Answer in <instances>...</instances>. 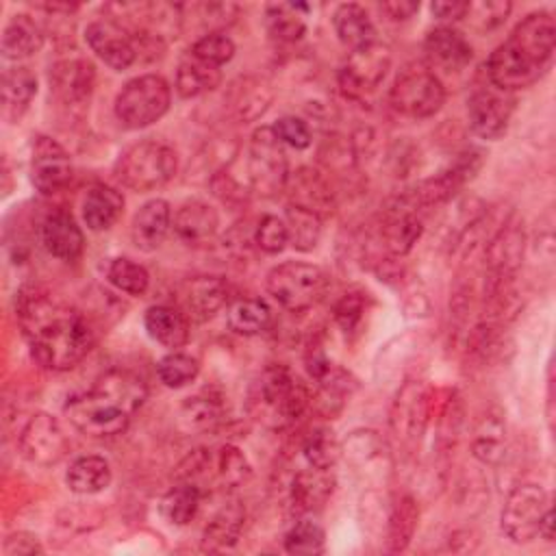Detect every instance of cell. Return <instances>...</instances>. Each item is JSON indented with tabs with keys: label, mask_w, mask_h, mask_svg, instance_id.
Segmentation results:
<instances>
[{
	"label": "cell",
	"mask_w": 556,
	"mask_h": 556,
	"mask_svg": "<svg viewBox=\"0 0 556 556\" xmlns=\"http://www.w3.org/2000/svg\"><path fill=\"white\" fill-rule=\"evenodd\" d=\"M15 315L33 358L46 369H72L93 345L87 319L41 287H24L17 293Z\"/></svg>",
	"instance_id": "6da1fadb"
},
{
	"label": "cell",
	"mask_w": 556,
	"mask_h": 556,
	"mask_svg": "<svg viewBox=\"0 0 556 556\" xmlns=\"http://www.w3.org/2000/svg\"><path fill=\"white\" fill-rule=\"evenodd\" d=\"M146 395L148 387L139 374L109 369L89 391L67 397L63 413L78 432L91 439H109L128 428Z\"/></svg>",
	"instance_id": "7a4b0ae2"
},
{
	"label": "cell",
	"mask_w": 556,
	"mask_h": 556,
	"mask_svg": "<svg viewBox=\"0 0 556 556\" xmlns=\"http://www.w3.org/2000/svg\"><path fill=\"white\" fill-rule=\"evenodd\" d=\"M556 48V22L547 11L526 15L486 59V78L513 93L534 85L552 63Z\"/></svg>",
	"instance_id": "3957f363"
},
{
	"label": "cell",
	"mask_w": 556,
	"mask_h": 556,
	"mask_svg": "<svg viewBox=\"0 0 556 556\" xmlns=\"http://www.w3.org/2000/svg\"><path fill=\"white\" fill-rule=\"evenodd\" d=\"M308 406V389L285 365L267 367L252 384L248 397L250 415L271 430L289 428Z\"/></svg>",
	"instance_id": "277c9868"
},
{
	"label": "cell",
	"mask_w": 556,
	"mask_h": 556,
	"mask_svg": "<svg viewBox=\"0 0 556 556\" xmlns=\"http://www.w3.org/2000/svg\"><path fill=\"white\" fill-rule=\"evenodd\" d=\"M328 276L319 265L302 261H285L269 269L265 278L267 293L291 313L313 308L328 291Z\"/></svg>",
	"instance_id": "5b68a950"
},
{
	"label": "cell",
	"mask_w": 556,
	"mask_h": 556,
	"mask_svg": "<svg viewBox=\"0 0 556 556\" xmlns=\"http://www.w3.org/2000/svg\"><path fill=\"white\" fill-rule=\"evenodd\" d=\"M178 159L174 148L156 139H143L126 148L115 165L119 182L132 191H152L169 182Z\"/></svg>",
	"instance_id": "8992f818"
},
{
	"label": "cell",
	"mask_w": 556,
	"mask_h": 556,
	"mask_svg": "<svg viewBox=\"0 0 556 556\" xmlns=\"http://www.w3.org/2000/svg\"><path fill=\"white\" fill-rule=\"evenodd\" d=\"M445 102L441 78L426 63H408L389 89V104L404 117H432Z\"/></svg>",
	"instance_id": "52a82bcc"
},
{
	"label": "cell",
	"mask_w": 556,
	"mask_h": 556,
	"mask_svg": "<svg viewBox=\"0 0 556 556\" xmlns=\"http://www.w3.org/2000/svg\"><path fill=\"white\" fill-rule=\"evenodd\" d=\"M172 102V89L159 74H143L128 80L115 98L117 119L132 130L161 119Z\"/></svg>",
	"instance_id": "ba28073f"
},
{
	"label": "cell",
	"mask_w": 556,
	"mask_h": 556,
	"mask_svg": "<svg viewBox=\"0 0 556 556\" xmlns=\"http://www.w3.org/2000/svg\"><path fill=\"white\" fill-rule=\"evenodd\" d=\"M248 178L252 191L263 198H271L287 187V154L282 141L276 137L271 126H261L250 137Z\"/></svg>",
	"instance_id": "9c48e42d"
},
{
	"label": "cell",
	"mask_w": 556,
	"mask_h": 556,
	"mask_svg": "<svg viewBox=\"0 0 556 556\" xmlns=\"http://www.w3.org/2000/svg\"><path fill=\"white\" fill-rule=\"evenodd\" d=\"M552 510L549 495L541 484H517L504 500L500 526L513 543H530L541 534L545 515Z\"/></svg>",
	"instance_id": "30bf717a"
},
{
	"label": "cell",
	"mask_w": 556,
	"mask_h": 556,
	"mask_svg": "<svg viewBox=\"0 0 556 556\" xmlns=\"http://www.w3.org/2000/svg\"><path fill=\"white\" fill-rule=\"evenodd\" d=\"M432 413V389L417 378H408L400 384L391 410L389 426L400 445L413 450L426 434Z\"/></svg>",
	"instance_id": "8fae6325"
},
{
	"label": "cell",
	"mask_w": 556,
	"mask_h": 556,
	"mask_svg": "<svg viewBox=\"0 0 556 556\" xmlns=\"http://www.w3.org/2000/svg\"><path fill=\"white\" fill-rule=\"evenodd\" d=\"M391 67V52L382 43H371L358 50H352L341 65L337 80L345 98L361 100L384 80Z\"/></svg>",
	"instance_id": "7c38bea8"
},
{
	"label": "cell",
	"mask_w": 556,
	"mask_h": 556,
	"mask_svg": "<svg viewBox=\"0 0 556 556\" xmlns=\"http://www.w3.org/2000/svg\"><path fill=\"white\" fill-rule=\"evenodd\" d=\"M22 456L39 467H52L70 452V441L56 417L50 413H35L17 437Z\"/></svg>",
	"instance_id": "4fadbf2b"
},
{
	"label": "cell",
	"mask_w": 556,
	"mask_h": 556,
	"mask_svg": "<svg viewBox=\"0 0 556 556\" xmlns=\"http://www.w3.org/2000/svg\"><path fill=\"white\" fill-rule=\"evenodd\" d=\"M341 456L367 482H384L393 467L391 450L376 430L350 432L341 443Z\"/></svg>",
	"instance_id": "5bb4252c"
},
{
	"label": "cell",
	"mask_w": 556,
	"mask_h": 556,
	"mask_svg": "<svg viewBox=\"0 0 556 556\" xmlns=\"http://www.w3.org/2000/svg\"><path fill=\"white\" fill-rule=\"evenodd\" d=\"M515 98L508 91L497 89L489 83L476 87L467 102V117L471 130L482 139H500L510 122Z\"/></svg>",
	"instance_id": "9a60e30c"
},
{
	"label": "cell",
	"mask_w": 556,
	"mask_h": 556,
	"mask_svg": "<svg viewBox=\"0 0 556 556\" xmlns=\"http://www.w3.org/2000/svg\"><path fill=\"white\" fill-rule=\"evenodd\" d=\"M30 180L43 195L61 191L72 180V161L61 143L39 135L30 154Z\"/></svg>",
	"instance_id": "2e32d148"
},
{
	"label": "cell",
	"mask_w": 556,
	"mask_h": 556,
	"mask_svg": "<svg viewBox=\"0 0 556 556\" xmlns=\"http://www.w3.org/2000/svg\"><path fill=\"white\" fill-rule=\"evenodd\" d=\"M85 39H87V46L96 52V56L117 72L130 67L139 52L132 35L124 26H119L113 17L93 20L85 28Z\"/></svg>",
	"instance_id": "e0dca14e"
},
{
	"label": "cell",
	"mask_w": 556,
	"mask_h": 556,
	"mask_svg": "<svg viewBox=\"0 0 556 556\" xmlns=\"http://www.w3.org/2000/svg\"><path fill=\"white\" fill-rule=\"evenodd\" d=\"M50 93L67 104L78 106L89 100L96 83V67L85 59H63L50 67Z\"/></svg>",
	"instance_id": "ac0fdd59"
},
{
	"label": "cell",
	"mask_w": 556,
	"mask_h": 556,
	"mask_svg": "<svg viewBox=\"0 0 556 556\" xmlns=\"http://www.w3.org/2000/svg\"><path fill=\"white\" fill-rule=\"evenodd\" d=\"M426 65L439 72H460L469 65L473 50L469 41L452 26H437L424 39Z\"/></svg>",
	"instance_id": "d6986e66"
},
{
	"label": "cell",
	"mask_w": 556,
	"mask_h": 556,
	"mask_svg": "<svg viewBox=\"0 0 556 556\" xmlns=\"http://www.w3.org/2000/svg\"><path fill=\"white\" fill-rule=\"evenodd\" d=\"M228 302V287L219 276H195L178 287V308L195 321L211 319Z\"/></svg>",
	"instance_id": "ffe728a7"
},
{
	"label": "cell",
	"mask_w": 556,
	"mask_h": 556,
	"mask_svg": "<svg viewBox=\"0 0 556 556\" xmlns=\"http://www.w3.org/2000/svg\"><path fill=\"white\" fill-rule=\"evenodd\" d=\"M172 228L185 245L200 248L213 241V237L217 235L219 215L215 206L204 200H187L178 206Z\"/></svg>",
	"instance_id": "44dd1931"
},
{
	"label": "cell",
	"mask_w": 556,
	"mask_h": 556,
	"mask_svg": "<svg viewBox=\"0 0 556 556\" xmlns=\"http://www.w3.org/2000/svg\"><path fill=\"white\" fill-rule=\"evenodd\" d=\"M169 228H172L169 202L154 198L141 204V208L135 213L130 224V239L139 250L152 252L165 241Z\"/></svg>",
	"instance_id": "7402d4cb"
},
{
	"label": "cell",
	"mask_w": 556,
	"mask_h": 556,
	"mask_svg": "<svg viewBox=\"0 0 556 556\" xmlns=\"http://www.w3.org/2000/svg\"><path fill=\"white\" fill-rule=\"evenodd\" d=\"M41 243L54 258L74 261L80 256L85 239L72 213L52 211L41 224Z\"/></svg>",
	"instance_id": "603a6c76"
},
{
	"label": "cell",
	"mask_w": 556,
	"mask_h": 556,
	"mask_svg": "<svg viewBox=\"0 0 556 556\" xmlns=\"http://www.w3.org/2000/svg\"><path fill=\"white\" fill-rule=\"evenodd\" d=\"M334 473L330 469L311 467L300 469L291 480V506L298 513H313L321 508L334 491Z\"/></svg>",
	"instance_id": "cb8c5ba5"
},
{
	"label": "cell",
	"mask_w": 556,
	"mask_h": 556,
	"mask_svg": "<svg viewBox=\"0 0 556 556\" xmlns=\"http://www.w3.org/2000/svg\"><path fill=\"white\" fill-rule=\"evenodd\" d=\"M143 326L156 343L172 352H176L189 341V317L178 306H150L143 315Z\"/></svg>",
	"instance_id": "d4e9b609"
},
{
	"label": "cell",
	"mask_w": 556,
	"mask_h": 556,
	"mask_svg": "<svg viewBox=\"0 0 556 556\" xmlns=\"http://www.w3.org/2000/svg\"><path fill=\"white\" fill-rule=\"evenodd\" d=\"M269 102L271 89L263 78L256 76L237 78L226 96V104L239 122H252L261 117L269 109Z\"/></svg>",
	"instance_id": "484cf974"
},
{
	"label": "cell",
	"mask_w": 556,
	"mask_h": 556,
	"mask_svg": "<svg viewBox=\"0 0 556 556\" xmlns=\"http://www.w3.org/2000/svg\"><path fill=\"white\" fill-rule=\"evenodd\" d=\"M332 26L339 41L352 50L376 43V26L365 11V7L356 2H343L332 13Z\"/></svg>",
	"instance_id": "4316f807"
},
{
	"label": "cell",
	"mask_w": 556,
	"mask_h": 556,
	"mask_svg": "<svg viewBox=\"0 0 556 556\" xmlns=\"http://www.w3.org/2000/svg\"><path fill=\"white\" fill-rule=\"evenodd\" d=\"M424 226L415 208L397 202L382 228V245L393 256H404L413 250Z\"/></svg>",
	"instance_id": "83f0119b"
},
{
	"label": "cell",
	"mask_w": 556,
	"mask_h": 556,
	"mask_svg": "<svg viewBox=\"0 0 556 556\" xmlns=\"http://www.w3.org/2000/svg\"><path fill=\"white\" fill-rule=\"evenodd\" d=\"M43 46L41 26L26 13L13 15L2 30V56L11 61L28 59Z\"/></svg>",
	"instance_id": "f1b7e54d"
},
{
	"label": "cell",
	"mask_w": 556,
	"mask_h": 556,
	"mask_svg": "<svg viewBox=\"0 0 556 556\" xmlns=\"http://www.w3.org/2000/svg\"><path fill=\"white\" fill-rule=\"evenodd\" d=\"M124 211V198L117 189L106 185H96L87 191L83 200V219L89 230L100 232L111 228Z\"/></svg>",
	"instance_id": "f546056e"
},
{
	"label": "cell",
	"mask_w": 556,
	"mask_h": 556,
	"mask_svg": "<svg viewBox=\"0 0 556 556\" xmlns=\"http://www.w3.org/2000/svg\"><path fill=\"white\" fill-rule=\"evenodd\" d=\"M243 521H245V508H243L241 500L235 497V500L226 502L206 523L204 545L213 547V549L232 547L241 536Z\"/></svg>",
	"instance_id": "4dcf8cb0"
},
{
	"label": "cell",
	"mask_w": 556,
	"mask_h": 556,
	"mask_svg": "<svg viewBox=\"0 0 556 556\" xmlns=\"http://www.w3.org/2000/svg\"><path fill=\"white\" fill-rule=\"evenodd\" d=\"M419 521V506L410 495H400L387 513V545L389 552H404L413 541Z\"/></svg>",
	"instance_id": "1f68e13d"
},
{
	"label": "cell",
	"mask_w": 556,
	"mask_h": 556,
	"mask_svg": "<svg viewBox=\"0 0 556 556\" xmlns=\"http://www.w3.org/2000/svg\"><path fill=\"white\" fill-rule=\"evenodd\" d=\"M37 93V76L26 65L7 67L2 74V106L4 115L20 117Z\"/></svg>",
	"instance_id": "d6a6232c"
},
{
	"label": "cell",
	"mask_w": 556,
	"mask_h": 556,
	"mask_svg": "<svg viewBox=\"0 0 556 556\" xmlns=\"http://www.w3.org/2000/svg\"><path fill=\"white\" fill-rule=\"evenodd\" d=\"M65 482L70 491L78 495L100 493L111 484V465L106 458L96 454L80 456L70 465L65 473Z\"/></svg>",
	"instance_id": "836d02e7"
},
{
	"label": "cell",
	"mask_w": 556,
	"mask_h": 556,
	"mask_svg": "<svg viewBox=\"0 0 556 556\" xmlns=\"http://www.w3.org/2000/svg\"><path fill=\"white\" fill-rule=\"evenodd\" d=\"M352 389H354L352 376L332 365L317 380V391L315 395H311V406H315L324 417H334L345 406Z\"/></svg>",
	"instance_id": "e575fe53"
},
{
	"label": "cell",
	"mask_w": 556,
	"mask_h": 556,
	"mask_svg": "<svg viewBox=\"0 0 556 556\" xmlns=\"http://www.w3.org/2000/svg\"><path fill=\"white\" fill-rule=\"evenodd\" d=\"M200 500H202V489L193 482L180 480L161 497L159 513L172 526H187L195 517L200 508Z\"/></svg>",
	"instance_id": "d590c367"
},
{
	"label": "cell",
	"mask_w": 556,
	"mask_h": 556,
	"mask_svg": "<svg viewBox=\"0 0 556 556\" xmlns=\"http://www.w3.org/2000/svg\"><path fill=\"white\" fill-rule=\"evenodd\" d=\"M222 83V72L215 65H208L195 56H187L180 61L176 70V91L180 98H195Z\"/></svg>",
	"instance_id": "8d00e7d4"
},
{
	"label": "cell",
	"mask_w": 556,
	"mask_h": 556,
	"mask_svg": "<svg viewBox=\"0 0 556 556\" xmlns=\"http://www.w3.org/2000/svg\"><path fill=\"white\" fill-rule=\"evenodd\" d=\"M306 11H308L306 4H285V2L267 4L265 9L267 33L282 43H293L302 39V35L306 33V22H304Z\"/></svg>",
	"instance_id": "74e56055"
},
{
	"label": "cell",
	"mask_w": 556,
	"mask_h": 556,
	"mask_svg": "<svg viewBox=\"0 0 556 556\" xmlns=\"http://www.w3.org/2000/svg\"><path fill=\"white\" fill-rule=\"evenodd\" d=\"M269 319H271V311L258 298H241V300L230 302L226 308L228 328L243 337L263 332L267 328Z\"/></svg>",
	"instance_id": "f35d334b"
},
{
	"label": "cell",
	"mask_w": 556,
	"mask_h": 556,
	"mask_svg": "<svg viewBox=\"0 0 556 556\" xmlns=\"http://www.w3.org/2000/svg\"><path fill=\"white\" fill-rule=\"evenodd\" d=\"M222 400V395L208 389L193 397H187V402L180 408V421L187 430H213L224 415Z\"/></svg>",
	"instance_id": "ab89813d"
},
{
	"label": "cell",
	"mask_w": 556,
	"mask_h": 556,
	"mask_svg": "<svg viewBox=\"0 0 556 556\" xmlns=\"http://www.w3.org/2000/svg\"><path fill=\"white\" fill-rule=\"evenodd\" d=\"M285 224H287V232H289V243L295 250L308 252L319 243L321 215H317L304 206L289 204L285 211Z\"/></svg>",
	"instance_id": "60d3db41"
},
{
	"label": "cell",
	"mask_w": 556,
	"mask_h": 556,
	"mask_svg": "<svg viewBox=\"0 0 556 556\" xmlns=\"http://www.w3.org/2000/svg\"><path fill=\"white\" fill-rule=\"evenodd\" d=\"M211 460L215 465V478L224 489H237L252 476V465L237 445H222Z\"/></svg>",
	"instance_id": "b9f144b4"
},
{
	"label": "cell",
	"mask_w": 556,
	"mask_h": 556,
	"mask_svg": "<svg viewBox=\"0 0 556 556\" xmlns=\"http://www.w3.org/2000/svg\"><path fill=\"white\" fill-rule=\"evenodd\" d=\"M291 204L304 206L317 215H321V208L330 206V191L317 172L300 169L291 180Z\"/></svg>",
	"instance_id": "7bdbcfd3"
},
{
	"label": "cell",
	"mask_w": 556,
	"mask_h": 556,
	"mask_svg": "<svg viewBox=\"0 0 556 556\" xmlns=\"http://www.w3.org/2000/svg\"><path fill=\"white\" fill-rule=\"evenodd\" d=\"M302 452L311 467L332 469L334 463L341 458V443L328 428H315L306 434Z\"/></svg>",
	"instance_id": "ee69618b"
},
{
	"label": "cell",
	"mask_w": 556,
	"mask_h": 556,
	"mask_svg": "<svg viewBox=\"0 0 556 556\" xmlns=\"http://www.w3.org/2000/svg\"><path fill=\"white\" fill-rule=\"evenodd\" d=\"M326 545L324 528L313 519H300L287 534H285V549L295 556H313L321 554Z\"/></svg>",
	"instance_id": "f6af8a7d"
},
{
	"label": "cell",
	"mask_w": 556,
	"mask_h": 556,
	"mask_svg": "<svg viewBox=\"0 0 556 556\" xmlns=\"http://www.w3.org/2000/svg\"><path fill=\"white\" fill-rule=\"evenodd\" d=\"M106 278L113 287H117L119 291L128 293V295H141L146 293L148 285H150V276L146 271V267H141L139 263L130 261V258H113L106 267Z\"/></svg>",
	"instance_id": "bcb514c9"
},
{
	"label": "cell",
	"mask_w": 556,
	"mask_h": 556,
	"mask_svg": "<svg viewBox=\"0 0 556 556\" xmlns=\"http://www.w3.org/2000/svg\"><path fill=\"white\" fill-rule=\"evenodd\" d=\"M473 456L484 465H495L504 456V426L497 417H489L471 441Z\"/></svg>",
	"instance_id": "7dc6e473"
},
{
	"label": "cell",
	"mask_w": 556,
	"mask_h": 556,
	"mask_svg": "<svg viewBox=\"0 0 556 556\" xmlns=\"http://www.w3.org/2000/svg\"><path fill=\"white\" fill-rule=\"evenodd\" d=\"M198 371H200L198 361L182 352H169L156 365L159 380L169 389H180V387L189 384L191 380H195Z\"/></svg>",
	"instance_id": "c3c4849f"
},
{
	"label": "cell",
	"mask_w": 556,
	"mask_h": 556,
	"mask_svg": "<svg viewBox=\"0 0 556 556\" xmlns=\"http://www.w3.org/2000/svg\"><path fill=\"white\" fill-rule=\"evenodd\" d=\"M191 56L208 63V65H215V67H222L224 63H228L232 56H235V43L232 39L217 30V33H206L202 35L193 46H191Z\"/></svg>",
	"instance_id": "681fc988"
},
{
	"label": "cell",
	"mask_w": 556,
	"mask_h": 556,
	"mask_svg": "<svg viewBox=\"0 0 556 556\" xmlns=\"http://www.w3.org/2000/svg\"><path fill=\"white\" fill-rule=\"evenodd\" d=\"M510 9H513V4L508 0H504V2H497V0L469 2L465 17L471 22V26L476 30L484 33V30H493L500 24H504L508 13H510Z\"/></svg>",
	"instance_id": "f907efd6"
},
{
	"label": "cell",
	"mask_w": 556,
	"mask_h": 556,
	"mask_svg": "<svg viewBox=\"0 0 556 556\" xmlns=\"http://www.w3.org/2000/svg\"><path fill=\"white\" fill-rule=\"evenodd\" d=\"M254 243L267 254L282 252L285 245L289 243L285 219H280L278 215H263L254 230Z\"/></svg>",
	"instance_id": "816d5d0a"
},
{
	"label": "cell",
	"mask_w": 556,
	"mask_h": 556,
	"mask_svg": "<svg viewBox=\"0 0 556 556\" xmlns=\"http://www.w3.org/2000/svg\"><path fill=\"white\" fill-rule=\"evenodd\" d=\"M363 313H365V300H363L361 293H354V291L343 293V295L337 300L334 311H332L337 326H339L345 334H352V332L361 326Z\"/></svg>",
	"instance_id": "f5cc1de1"
},
{
	"label": "cell",
	"mask_w": 556,
	"mask_h": 556,
	"mask_svg": "<svg viewBox=\"0 0 556 556\" xmlns=\"http://www.w3.org/2000/svg\"><path fill=\"white\" fill-rule=\"evenodd\" d=\"M271 128H274L276 137L282 141V146H289L293 150H304L313 141L308 124L295 115L280 117Z\"/></svg>",
	"instance_id": "db71d44e"
},
{
	"label": "cell",
	"mask_w": 556,
	"mask_h": 556,
	"mask_svg": "<svg viewBox=\"0 0 556 556\" xmlns=\"http://www.w3.org/2000/svg\"><path fill=\"white\" fill-rule=\"evenodd\" d=\"M41 552H43V547L39 545L37 536L26 534V532L11 534L4 541V554L7 556H30V554H41Z\"/></svg>",
	"instance_id": "11a10c76"
},
{
	"label": "cell",
	"mask_w": 556,
	"mask_h": 556,
	"mask_svg": "<svg viewBox=\"0 0 556 556\" xmlns=\"http://www.w3.org/2000/svg\"><path fill=\"white\" fill-rule=\"evenodd\" d=\"M467 4L469 2H463V0H439V2L430 4V11L441 22H456V20L465 17Z\"/></svg>",
	"instance_id": "9f6ffc18"
},
{
	"label": "cell",
	"mask_w": 556,
	"mask_h": 556,
	"mask_svg": "<svg viewBox=\"0 0 556 556\" xmlns=\"http://www.w3.org/2000/svg\"><path fill=\"white\" fill-rule=\"evenodd\" d=\"M380 11L387 13L389 20L393 22H404L408 17H413L419 11V2L413 0H389L380 4Z\"/></svg>",
	"instance_id": "6f0895ef"
}]
</instances>
